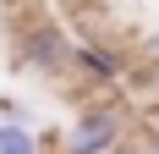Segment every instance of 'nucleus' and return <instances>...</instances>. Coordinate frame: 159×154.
Segmentation results:
<instances>
[{
  "label": "nucleus",
  "mask_w": 159,
  "mask_h": 154,
  "mask_svg": "<svg viewBox=\"0 0 159 154\" xmlns=\"http://www.w3.org/2000/svg\"><path fill=\"white\" fill-rule=\"evenodd\" d=\"M66 61H71V50H66V39H61L55 28H33V33H28L22 66H33V72H61Z\"/></svg>",
  "instance_id": "obj_2"
},
{
  "label": "nucleus",
  "mask_w": 159,
  "mask_h": 154,
  "mask_svg": "<svg viewBox=\"0 0 159 154\" xmlns=\"http://www.w3.org/2000/svg\"><path fill=\"white\" fill-rule=\"evenodd\" d=\"M0 154H39L33 127H28V121H16V116H6V121H0Z\"/></svg>",
  "instance_id": "obj_4"
},
{
  "label": "nucleus",
  "mask_w": 159,
  "mask_h": 154,
  "mask_svg": "<svg viewBox=\"0 0 159 154\" xmlns=\"http://www.w3.org/2000/svg\"><path fill=\"white\" fill-rule=\"evenodd\" d=\"M148 154H159V143H148Z\"/></svg>",
  "instance_id": "obj_6"
},
{
  "label": "nucleus",
  "mask_w": 159,
  "mask_h": 154,
  "mask_svg": "<svg viewBox=\"0 0 159 154\" xmlns=\"http://www.w3.org/2000/svg\"><path fill=\"white\" fill-rule=\"evenodd\" d=\"M154 55H159V28H154Z\"/></svg>",
  "instance_id": "obj_5"
},
{
  "label": "nucleus",
  "mask_w": 159,
  "mask_h": 154,
  "mask_svg": "<svg viewBox=\"0 0 159 154\" xmlns=\"http://www.w3.org/2000/svg\"><path fill=\"white\" fill-rule=\"evenodd\" d=\"M115 143H121V116H115V110H104V105L82 110L77 127L66 132V154H110Z\"/></svg>",
  "instance_id": "obj_1"
},
{
  "label": "nucleus",
  "mask_w": 159,
  "mask_h": 154,
  "mask_svg": "<svg viewBox=\"0 0 159 154\" xmlns=\"http://www.w3.org/2000/svg\"><path fill=\"white\" fill-rule=\"evenodd\" d=\"M71 61H77L88 77H104V83H110V77H121V55H115V50H104V44H82V50H71Z\"/></svg>",
  "instance_id": "obj_3"
}]
</instances>
